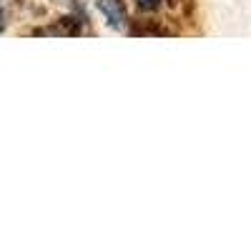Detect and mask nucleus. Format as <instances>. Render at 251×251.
Listing matches in <instances>:
<instances>
[{
  "mask_svg": "<svg viewBox=\"0 0 251 251\" xmlns=\"http://www.w3.org/2000/svg\"><path fill=\"white\" fill-rule=\"evenodd\" d=\"M96 8L100 10V15L106 18V23L113 30L131 28V18H128V10H126L123 0H96Z\"/></svg>",
  "mask_w": 251,
  "mask_h": 251,
  "instance_id": "1",
  "label": "nucleus"
},
{
  "mask_svg": "<svg viewBox=\"0 0 251 251\" xmlns=\"http://www.w3.org/2000/svg\"><path fill=\"white\" fill-rule=\"evenodd\" d=\"M166 0H136V5L143 10V13H156Z\"/></svg>",
  "mask_w": 251,
  "mask_h": 251,
  "instance_id": "2",
  "label": "nucleus"
},
{
  "mask_svg": "<svg viewBox=\"0 0 251 251\" xmlns=\"http://www.w3.org/2000/svg\"><path fill=\"white\" fill-rule=\"evenodd\" d=\"M3 30H5V8L0 5V33H3Z\"/></svg>",
  "mask_w": 251,
  "mask_h": 251,
  "instance_id": "3",
  "label": "nucleus"
}]
</instances>
